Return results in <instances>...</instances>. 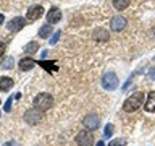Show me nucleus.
<instances>
[{"mask_svg": "<svg viewBox=\"0 0 155 146\" xmlns=\"http://www.w3.org/2000/svg\"><path fill=\"white\" fill-rule=\"evenodd\" d=\"M142 102H144V92L142 91H136L134 94H131L128 99L124 101L123 109H124V112H134L142 106Z\"/></svg>", "mask_w": 155, "mask_h": 146, "instance_id": "f257e3e1", "label": "nucleus"}, {"mask_svg": "<svg viewBox=\"0 0 155 146\" xmlns=\"http://www.w3.org/2000/svg\"><path fill=\"white\" fill-rule=\"evenodd\" d=\"M53 104V97L52 94H48V92H41V94H37L34 97V107L39 110H48Z\"/></svg>", "mask_w": 155, "mask_h": 146, "instance_id": "f03ea898", "label": "nucleus"}, {"mask_svg": "<svg viewBox=\"0 0 155 146\" xmlns=\"http://www.w3.org/2000/svg\"><path fill=\"white\" fill-rule=\"evenodd\" d=\"M118 85H120V80H118V76H116V73H113V71L105 73L104 78H102V86H104V89H107V91L116 89Z\"/></svg>", "mask_w": 155, "mask_h": 146, "instance_id": "7ed1b4c3", "label": "nucleus"}, {"mask_svg": "<svg viewBox=\"0 0 155 146\" xmlns=\"http://www.w3.org/2000/svg\"><path fill=\"white\" fill-rule=\"evenodd\" d=\"M42 117H44V114H42V110H39V109H29V110H26V114H24V120H26V123H29V125H37L39 122L42 120Z\"/></svg>", "mask_w": 155, "mask_h": 146, "instance_id": "20e7f679", "label": "nucleus"}, {"mask_svg": "<svg viewBox=\"0 0 155 146\" xmlns=\"http://www.w3.org/2000/svg\"><path fill=\"white\" fill-rule=\"evenodd\" d=\"M76 143L79 146H92L94 144V136H92L91 131L81 130L79 133L76 135Z\"/></svg>", "mask_w": 155, "mask_h": 146, "instance_id": "39448f33", "label": "nucleus"}, {"mask_svg": "<svg viewBox=\"0 0 155 146\" xmlns=\"http://www.w3.org/2000/svg\"><path fill=\"white\" fill-rule=\"evenodd\" d=\"M126 24H128V19H126L124 16H121V15H116V16L111 18V21H110V28H111V31H123V29L126 28Z\"/></svg>", "mask_w": 155, "mask_h": 146, "instance_id": "423d86ee", "label": "nucleus"}, {"mask_svg": "<svg viewBox=\"0 0 155 146\" xmlns=\"http://www.w3.org/2000/svg\"><path fill=\"white\" fill-rule=\"evenodd\" d=\"M24 26H26V19L21 18V16L12 18V19L8 21V24H7L8 31H13V33H16V31H19V29H23Z\"/></svg>", "mask_w": 155, "mask_h": 146, "instance_id": "0eeeda50", "label": "nucleus"}, {"mask_svg": "<svg viewBox=\"0 0 155 146\" xmlns=\"http://www.w3.org/2000/svg\"><path fill=\"white\" fill-rule=\"evenodd\" d=\"M44 15V7L42 5H32V7H29L26 16L29 21H34V19H39Z\"/></svg>", "mask_w": 155, "mask_h": 146, "instance_id": "6e6552de", "label": "nucleus"}, {"mask_svg": "<svg viewBox=\"0 0 155 146\" xmlns=\"http://www.w3.org/2000/svg\"><path fill=\"white\" fill-rule=\"evenodd\" d=\"M82 123H84V127L87 130H97L100 125V119L97 115H87V117H84Z\"/></svg>", "mask_w": 155, "mask_h": 146, "instance_id": "1a4fd4ad", "label": "nucleus"}, {"mask_svg": "<svg viewBox=\"0 0 155 146\" xmlns=\"http://www.w3.org/2000/svg\"><path fill=\"white\" fill-rule=\"evenodd\" d=\"M61 19V12H60V8H57V7H52L50 10H48V13H47V21L48 24H55L58 23Z\"/></svg>", "mask_w": 155, "mask_h": 146, "instance_id": "9d476101", "label": "nucleus"}, {"mask_svg": "<svg viewBox=\"0 0 155 146\" xmlns=\"http://www.w3.org/2000/svg\"><path fill=\"white\" fill-rule=\"evenodd\" d=\"M92 37H94L95 41H99V42H105V41H108V39H110V34L104 28H95L94 33H92Z\"/></svg>", "mask_w": 155, "mask_h": 146, "instance_id": "9b49d317", "label": "nucleus"}, {"mask_svg": "<svg viewBox=\"0 0 155 146\" xmlns=\"http://www.w3.org/2000/svg\"><path fill=\"white\" fill-rule=\"evenodd\" d=\"M36 65H37V62L32 60V58H23V60H19V70L21 71H29Z\"/></svg>", "mask_w": 155, "mask_h": 146, "instance_id": "f8f14e48", "label": "nucleus"}, {"mask_svg": "<svg viewBox=\"0 0 155 146\" xmlns=\"http://www.w3.org/2000/svg\"><path fill=\"white\" fill-rule=\"evenodd\" d=\"M144 109L147 110V112H155V91H150V92H149Z\"/></svg>", "mask_w": 155, "mask_h": 146, "instance_id": "ddd939ff", "label": "nucleus"}, {"mask_svg": "<svg viewBox=\"0 0 155 146\" xmlns=\"http://www.w3.org/2000/svg\"><path fill=\"white\" fill-rule=\"evenodd\" d=\"M10 88H13V78L0 76V91H8Z\"/></svg>", "mask_w": 155, "mask_h": 146, "instance_id": "4468645a", "label": "nucleus"}, {"mask_svg": "<svg viewBox=\"0 0 155 146\" xmlns=\"http://www.w3.org/2000/svg\"><path fill=\"white\" fill-rule=\"evenodd\" d=\"M50 34H52V26L48 23L44 24V26H41V29H39V37L41 39H47Z\"/></svg>", "mask_w": 155, "mask_h": 146, "instance_id": "2eb2a0df", "label": "nucleus"}, {"mask_svg": "<svg viewBox=\"0 0 155 146\" xmlns=\"http://www.w3.org/2000/svg\"><path fill=\"white\" fill-rule=\"evenodd\" d=\"M39 50V42H36V41H32V42H29V44H26L24 46V52H28V54H36Z\"/></svg>", "mask_w": 155, "mask_h": 146, "instance_id": "dca6fc26", "label": "nucleus"}, {"mask_svg": "<svg viewBox=\"0 0 155 146\" xmlns=\"http://www.w3.org/2000/svg\"><path fill=\"white\" fill-rule=\"evenodd\" d=\"M131 0H113V7L118 10V12H121V10H124L126 7L129 5Z\"/></svg>", "mask_w": 155, "mask_h": 146, "instance_id": "f3484780", "label": "nucleus"}, {"mask_svg": "<svg viewBox=\"0 0 155 146\" xmlns=\"http://www.w3.org/2000/svg\"><path fill=\"white\" fill-rule=\"evenodd\" d=\"M15 65V58L13 57H5L3 62H2V68H5V70H10V68H13Z\"/></svg>", "mask_w": 155, "mask_h": 146, "instance_id": "a211bd4d", "label": "nucleus"}, {"mask_svg": "<svg viewBox=\"0 0 155 146\" xmlns=\"http://www.w3.org/2000/svg\"><path fill=\"white\" fill-rule=\"evenodd\" d=\"M37 65H41V67H44L45 70H48V71H52V70H57V67L53 65L52 62H45V60H39L37 62Z\"/></svg>", "mask_w": 155, "mask_h": 146, "instance_id": "6ab92c4d", "label": "nucleus"}, {"mask_svg": "<svg viewBox=\"0 0 155 146\" xmlns=\"http://www.w3.org/2000/svg\"><path fill=\"white\" fill-rule=\"evenodd\" d=\"M111 133H113V125L111 123H108L105 127V131H104V138H110L111 136Z\"/></svg>", "mask_w": 155, "mask_h": 146, "instance_id": "aec40b11", "label": "nucleus"}, {"mask_svg": "<svg viewBox=\"0 0 155 146\" xmlns=\"http://www.w3.org/2000/svg\"><path fill=\"white\" fill-rule=\"evenodd\" d=\"M108 144H110V146H124L126 141H124V140H111Z\"/></svg>", "mask_w": 155, "mask_h": 146, "instance_id": "412c9836", "label": "nucleus"}, {"mask_svg": "<svg viewBox=\"0 0 155 146\" xmlns=\"http://www.w3.org/2000/svg\"><path fill=\"white\" fill-rule=\"evenodd\" d=\"M12 102H13V97H8V101L5 102V106H3V110H5V112H10V110H12Z\"/></svg>", "mask_w": 155, "mask_h": 146, "instance_id": "4be33fe9", "label": "nucleus"}, {"mask_svg": "<svg viewBox=\"0 0 155 146\" xmlns=\"http://www.w3.org/2000/svg\"><path fill=\"white\" fill-rule=\"evenodd\" d=\"M61 36V31H57L55 34H53V37L50 39V44H52V46H53V44H57V41H58V37H60Z\"/></svg>", "mask_w": 155, "mask_h": 146, "instance_id": "5701e85b", "label": "nucleus"}, {"mask_svg": "<svg viewBox=\"0 0 155 146\" xmlns=\"http://www.w3.org/2000/svg\"><path fill=\"white\" fill-rule=\"evenodd\" d=\"M149 78H150V80H155V67H152L149 70Z\"/></svg>", "mask_w": 155, "mask_h": 146, "instance_id": "b1692460", "label": "nucleus"}, {"mask_svg": "<svg viewBox=\"0 0 155 146\" xmlns=\"http://www.w3.org/2000/svg\"><path fill=\"white\" fill-rule=\"evenodd\" d=\"M5 49H7V46H5V42H0V57L5 54Z\"/></svg>", "mask_w": 155, "mask_h": 146, "instance_id": "393cba45", "label": "nucleus"}, {"mask_svg": "<svg viewBox=\"0 0 155 146\" xmlns=\"http://www.w3.org/2000/svg\"><path fill=\"white\" fill-rule=\"evenodd\" d=\"M2 146H18L16 141H7V143H3Z\"/></svg>", "mask_w": 155, "mask_h": 146, "instance_id": "a878e982", "label": "nucleus"}, {"mask_svg": "<svg viewBox=\"0 0 155 146\" xmlns=\"http://www.w3.org/2000/svg\"><path fill=\"white\" fill-rule=\"evenodd\" d=\"M5 21V16H3V15H0V24H2Z\"/></svg>", "mask_w": 155, "mask_h": 146, "instance_id": "bb28decb", "label": "nucleus"}, {"mask_svg": "<svg viewBox=\"0 0 155 146\" xmlns=\"http://www.w3.org/2000/svg\"><path fill=\"white\" fill-rule=\"evenodd\" d=\"M97 146H105V143H104V141H99V143H97Z\"/></svg>", "mask_w": 155, "mask_h": 146, "instance_id": "cd10ccee", "label": "nucleus"}]
</instances>
